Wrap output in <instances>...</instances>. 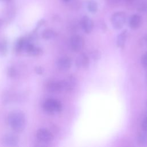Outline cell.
<instances>
[{"label": "cell", "mask_w": 147, "mask_h": 147, "mask_svg": "<svg viewBox=\"0 0 147 147\" xmlns=\"http://www.w3.org/2000/svg\"><path fill=\"white\" fill-rule=\"evenodd\" d=\"M7 122L10 127L14 131L21 132L24 129L25 126V116L23 112L19 110H14L9 114Z\"/></svg>", "instance_id": "cell-1"}, {"label": "cell", "mask_w": 147, "mask_h": 147, "mask_svg": "<svg viewBox=\"0 0 147 147\" xmlns=\"http://www.w3.org/2000/svg\"><path fill=\"white\" fill-rule=\"evenodd\" d=\"M126 16L125 12L119 11L112 14L110 18V22L114 29L119 30L122 29L125 24Z\"/></svg>", "instance_id": "cell-2"}, {"label": "cell", "mask_w": 147, "mask_h": 147, "mask_svg": "<svg viewBox=\"0 0 147 147\" xmlns=\"http://www.w3.org/2000/svg\"><path fill=\"white\" fill-rule=\"evenodd\" d=\"M43 107L44 109L49 113H53L61 111L62 105L60 102L56 99H47L44 103Z\"/></svg>", "instance_id": "cell-3"}, {"label": "cell", "mask_w": 147, "mask_h": 147, "mask_svg": "<svg viewBox=\"0 0 147 147\" xmlns=\"http://www.w3.org/2000/svg\"><path fill=\"white\" fill-rule=\"evenodd\" d=\"M84 40L79 35H74L69 40V46L71 49L74 52H79L84 47Z\"/></svg>", "instance_id": "cell-4"}, {"label": "cell", "mask_w": 147, "mask_h": 147, "mask_svg": "<svg viewBox=\"0 0 147 147\" xmlns=\"http://www.w3.org/2000/svg\"><path fill=\"white\" fill-rule=\"evenodd\" d=\"M38 140L43 142H51L53 139V135L48 130L46 129H40L38 130L36 133Z\"/></svg>", "instance_id": "cell-5"}, {"label": "cell", "mask_w": 147, "mask_h": 147, "mask_svg": "<svg viewBox=\"0 0 147 147\" xmlns=\"http://www.w3.org/2000/svg\"><path fill=\"white\" fill-rule=\"evenodd\" d=\"M47 90L51 92H59L64 90L63 81L51 80L48 82L46 86Z\"/></svg>", "instance_id": "cell-6"}, {"label": "cell", "mask_w": 147, "mask_h": 147, "mask_svg": "<svg viewBox=\"0 0 147 147\" xmlns=\"http://www.w3.org/2000/svg\"><path fill=\"white\" fill-rule=\"evenodd\" d=\"M56 65L59 69L62 71H65L71 68L72 65V61L69 57L63 56L58 59Z\"/></svg>", "instance_id": "cell-7"}, {"label": "cell", "mask_w": 147, "mask_h": 147, "mask_svg": "<svg viewBox=\"0 0 147 147\" xmlns=\"http://www.w3.org/2000/svg\"><path fill=\"white\" fill-rule=\"evenodd\" d=\"M2 142L5 146H14L17 145L18 143V138L15 134H7L3 136Z\"/></svg>", "instance_id": "cell-8"}, {"label": "cell", "mask_w": 147, "mask_h": 147, "mask_svg": "<svg viewBox=\"0 0 147 147\" xmlns=\"http://www.w3.org/2000/svg\"><path fill=\"white\" fill-rule=\"evenodd\" d=\"M81 25L83 31L87 34L90 33L93 29V22L92 20L87 16H84L82 18Z\"/></svg>", "instance_id": "cell-9"}, {"label": "cell", "mask_w": 147, "mask_h": 147, "mask_svg": "<svg viewBox=\"0 0 147 147\" xmlns=\"http://www.w3.org/2000/svg\"><path fill=\"white\" fill-rule=\"evenodd\" d=\"M90 64V59L88 56L84 53H81L76 60V65L78 68H86Z\"/></svg>", "instance_id": "cell-10"}, {"label": "cell", "mask_w": 147, "mask_h": 147, "mask_svg": "<svg viewBox=\"0 0 147 147\" xmlns=\"http://www.w3.org/2000/svg\"><path fill=\"white\" fill-rule=\"evenodd\" d=\"M141 17L138 14H133L129 18V25L131 29H137L141 26Z\"/></svg>", "instance_id": "cell-11"}, {"label": "cell", "mask_w": 147, "mask_h": 147, "mask_svg": "<svg viewBox=\"0 0 147 147\" xmlns=\"http://www.w3.org/2000/svg\"><path fill=\"white\" fill-rule=\"evenodd\" d=\"M128 36V32L126 29H125L121 32L117 38V45L121 48L124 47L127 40Z\"/></svg>", "instance_id": "cell-12"}, {"label": "cell", "mask_w": 147, "mask_h": 147, "mask_svg": "<svg viewBox=\"0 0 147 147\" xmlns=\"http://www.w3.org/2000/svg\"><path fill=\"white\" fill-rule=\"evenodd\" d=\"M25 48L26 49L27 52L29 54L33 56H36V55H40L41 52V50L40 48L30 43L26 44Z\"/></svg>", "instance_id": "cell-13"}, {"label": "cell", "mask_w": 147, "mask_h": 147, "mask_svg": "<svg viewBox=\"0 0 147 147\" xmlns=\"http://www.w3.org/2000/svg\"><path fill=\"white\" fill-rule=\"evenodd\" d=\"M136 7L140 12H147V0H136Z\"/></svg>", "instance_id": "cell-14"}, {"label": "cell", "mask_w": 147, "mask_h": 147, "mask_svg": "<svg viewBox=\"0 0 147 147\" xmlns=\"http://www.w3.org/2000/svg\"><path fill=\"white\" fill-rule=\"evenodd\" d=\"M87 8L91 13H95L98 10V3L95 0H88L87 3Z\"/></svg>", "instance_id": "cell-15"}, {"label": "cell", "mask_w": 147, "mask_h": 147, "mask_svg": "<svg viewBox=\"0 0 147 147\" xmlns=\"http://www.w3.org/2000/svg\"><path fill=\"white\" fill-rule=\"evenodd\" d=\"M56 32L51 29H47L44 30L42 33V37L45 40H49L53 38L56 36Z\"/></svg>", "instance_id": "cell-16"}, {"label": "cell", "mask_w": 147, "mask_h": 147, "mask_svg": "<svg viewBox=\"0 0 147 147\" xmlns=\"http://www.w3.org/2000/svg\"><path fill=\"white\" fill-rule=\"evenodd\" d=\"M138 142L141 145H147V131L144 130L138 135Z\"/></svg>", "instance_id": "cell-17"}, {"label": "cell", "mask_w": 147, "mask_h": 147, "mask_svg": "<svg viewBox=\"0 0 147 147\" xmlns=\"http://www.w3.org/2000/svg\"><path fill=\"white\" fill-rule=\"evenodd\" d=\"M26 41L25 40V38H21L18 40L17 43V45H16V48L17 50L18 51H21L22 49L25 48V46L26 45Z\"/></svg>", "instance_id": "cell-18"}, {"label": "cell", "mask_w": 147, "mask_h": 147, "mask_svg": "<svg viewBox=\"0 0 147 147\" xmlns=\"http://www.w3.org/2000/svg\"><path fill=\"white\" fill-rule=\"evenodd\" d=\"M90 56L94 60H98L101 57V53L98 50H94L90 53Z\"/></svg>", "instance_id": "cell-19"}, {"label": "cell", "mask_w": 147, "mask_h": 147, "mask_svg": "<svg viewBox=\"0 0 147 147\" xmlns=\"http://www.w3.org/2000/svg\"><path fill=\"white\" fill-rule=\"evenodd\" d=\"M141 61L142 65L144 67H147V52L142 55Z\"/></svg>", "instance_id": "cell-20"}, {"label": "cell", "mask_w": 147, "mask_h": 147, "mask_svg": "<svg viewBox=\"0 0 147 147\" xmlns=\"http://www.w3.org/2000/svg\"><path fill=\"white\" fill-rule=\"evenodd\" d=\"M142 129H144V130L147 131V116L145 118V119H144V121L142 122Z\"/></svg>", "instance_id": "cell-21"}, {"label": "cell", "mask_w": 147, "mask_h": 147, "mask_svg": "<svg viewBox=\"0 0 147 147\" xmlns=\"http://www.w3.org/2000/svg\"><path fill=\"white\" fill-rule=\"evenodd\" d=\"M109 2L111 3H112L113 5H114V4H117V3L119 2L121 0H108Z\"/></svg>", "instance_id": "cell-22"}, {"label": "cell", "mask_w": 147, "mask_h": 147, "mask_svg": "<svg viewBox=\"0 0 147 147\" xmlns=\"http://www.w3.org/2000/svg\"><path fill=\"white\" fill-rule=\"evenodd\" d=\"M136 0H124V1L128 4H132L136 2Z\"/></svg>", "instance_id": "cell-23"}, {"label": "cell", "mask_w": 147, "mask_h": 147, "mask_svg": "<svg viewBox=\"0 0 147 147\" xmlns=\"http://www.w3.org/2000/svg\"><path fill=\"white\" fill-rule=\"evenodd\" d=\"M0 1H7V2H10V1H11V0H0Z\"/></svg>", "instance_id": "cell-24"}, {"label": "cell", "mask_w": 147, "mask_h": 147, "mask_svg": "<svg viewBox=\"0 0 147 147\" xmlns=\"http://www.w3.org/2000/svg\"><path fill=\"white\" fill-rule=\"evenodd\" d=\"M64 2H69V1H70L71 0H63Z\"/></svg>", "instance_id": "cell-25"}, {"label": "cell", "mask_w": 147, "mask_h": 147, "mask_svg": "<svg viewBox=\"0 0 147 147\" xmlns=\"http://www.w3.org/2000/svg\"><path fill=\"white\" fill-rule=\"evenodd\" d=\"M2 24V21L0 20V25H1Z\"/></svg>", "instance_id": "cell-26"}, {"label": "cell", "mask_w": 147, "mask_h": 147, "mask_svg": "<svg viewBox=\"0 0 147 147\" xmlns=\"http://www.w3.org/2000/svg\"><path fill=\"white\" fill-rule=\"evenodd\" d=\"M145 40H146V42H147V36L145 37Z\"/></svg>", "instance_id": "cell-27"}]
</instances>
